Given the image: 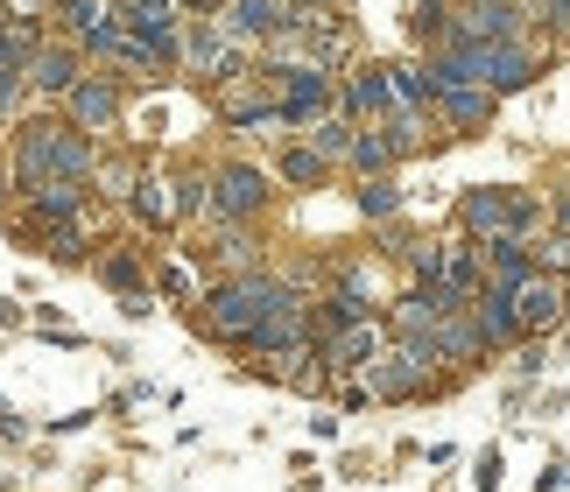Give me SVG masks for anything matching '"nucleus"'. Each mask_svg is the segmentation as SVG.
Returning a JSON list of instances; mask_svg holds the SVG:
<instances>
[{
  "label": "nucleus",
  "mask_w": 570,
  "mask_h": 492,
  "mask_svg": "<svg viewBox=\"0 0 570 492\" xmlns=\"http://www.w3.org/2000/svg\"><path fill=\"white\" fill-rule=\"evenodd\" d=\"M289 303H303L289 282H268V275H239V282H218L212 296H205V324H212V338H226V345H247L268 317H282Z\"/></svg>",
  "instance_id": "f257e3e1"
},
{
  "label": "nucleus",
  "mask_w": 570,
  "mask_h": 492,
  "mask_svg": "<svg viewBox=\"0 0 570 492\" xmlns=\"http://www.w3.org/2000/svg\"><path fill=\"white\" fill-rule=\"evenodd\" d=\"M14 169H21V184L29 176H78L85 184L99 169V155L85 141V127H71V120H29L14 141Z\"/></svg>",
  "instance_id": "f03ea898"
},
{
  "label": "nucleus",
  "mask_w": 570,
  "mask_h": 492,
  "mask_svg": "<svg viewBox=\"0 0 570 492\" xmlns=\"http://www.w3.org/2000/svg\"><path fill=\"white\" fill-rule=\"evenodd\" d=\"M465 226L472 233H487V239H521L535 226V205L529 197H508V190H465Z\"/></svg>",
  "instance_id": "7ed1b4c3"
},
{
  "label": "nucleus",
  "mask_w": 570,
  "mask_h": 492,
  "mask_svg": "<svg viewBox=\"0 0 570 492\" xmlns=\"http://www.w3.org/2000/svg\"><path fill=\"white\" fill-rule=\"evenodd\" d=\"M282 127H317L338 106V85L324 78V63H303V71H282Z\"/></svg>",
  "instance_id": "20e7f679"
},
{
  "label": "nucleus",
  "mask_w": 570,
  "mask_h": 492,
  "mask_svg": "<svg viewBox=\"0 0 570 492\" xmlns=\"http://www.w3.org/2000/svg\"><path fill=\"white\" fill-rule=\"evenodd\" d=\"M212 205H218V218H233V226H247V218L268 205V176H261L254 163H226L212 176Z\"/></svg>",
  "instance_id": "39448f33"
},
{
  "label": "nucleus",
  "mask_w": 570,
  "mask_h": 492,
  "mask_svg": "<svg viewBox=\"0 0 570 492\" xmlns=\"http://www.w3.org/2000/svg\"><path fill=\"white\" fill-rule=\"evenodd\" d=\"M21 197H29V218H42V226H78L92 190H85L78 176H29Z\"/></svg>",
  "instance_id": "423d86ee"
},
{
  "label": "nucleus",
  "mask_w": 570,
  "mask_h": 492,
  "mask_svg": "<svg viewBox=\"0 0 570 492\" xmlns=\"http://www.w3.org/2000/svg\"><path fill=\"white\" fill-rule=\"evenodd\" d=\"M184 63L197 78H212V85L239 78V50H233V36L218 29V21H190V29H184Z\"/></svg>",
  "instance_id": "0eeeda50"
},
{
  "label": "nucleus",
  "mask_w": 570,
  "mask_h": 492,
  "mask_svg": "<svg viewBox=\"0 0 570 492\" xmlns=\"http://www.w3.org/2000/svg\"><path fill=\"white\" fill-rule=\"evenodd\" d=\"M218 29H226L233 42H268V36L289 29V0H226Z\"/></svg>",
  "instance_id": "6e6552de"
},
{
  "label": "nucleus",
  "mask_w": 570,
  "mask_h": 492,
  "mask_svg": "<svg viewBox=\"0 0 570 492\" xmlns=\"http://www.w3.org/2000/svg\"><path fill=\"white\" fill-rule=\"evenodd\" d=\"M338 106H345V120H366V114L402 106V99H394V71H387V63H366V71H353V78H345V92H338Z\"/></svg>",
  "instance_id": "1a4fd4ad"
},
{
  "label": "nucleus",
  "mask_w": 570,
  "mask_h": 492,
  "mask_svg": "<svg viewBox=\"0 0 570 492\" xmlns=\"http://www.w3.org/2000/svg\"><path fill=\"white\" fill-rule=\"evenodd\" d=\"M29 85H36V92L71 99V85H85V57L71 50V42H42L36 63H29Z\"/></svg>",
  "instance_id": "9d476101"
},
{
  "label": "nucleus",
  "mask_w": 570,
  "mask_h": 492,
  "mask_svg": "<svg viewBox=\"0 0 570 492\" xmlns=\"http://www.w3.org/2000/svg\"><path fill=\"white\" fill-rule=\"evenodd\" d=\"M535 78V63L521 42H479V85H493V92H521V85Z\"/></svg>",
  "instance_id": "9b49d317"
},
{
  "label": "nucleus",
  "mask_w": 570,
  "mask_h": 492,
  "mask_svg": "<svg viewBox=\"0 0 570 492\" xmlns=\"http://www.w3.org/2000/svg\"><path fill=\"white\" fill-rule=\"evenodd\" d=\"M514 29H521V8L514 0H479V8H465L458 14V42H514Z\"/></svg>",
  "instance_id": "f8f14e48"
},
{
  "label": "nucleus",
  "mask_w": 570,
  "mask_h": 492,
  "mask_svg": "<svg viewBox=\"0 0 570 492\" xmlns=\"http://www.w3.org/2000/svg\"><path fill=\"white\" fill-rule=\"evenodd\" d=\"M71 127H85V134H106L120 120V85H106V78H85V85H71Z\"/></svg>",
  "instance_id": "ddd939ff"
},
{
  "label": "nucleus",
  "mask_w": 570,
  "mask_h": 492,
  "mask_svg": "<svg viewBox=\"0 0 570 492\" xmlns=\"http://www.w3.org/2000/svg\"><path fill=\"white\" fill-rule=\"evenodd\" d=\"M514 317H521V331H550L563 317V282L557 275H529L514 288Z\"/></svg>",
  "instance_id": "4468645a"
},
{
  "label": "nucleus",
  "mask_w": 570,
  "mask_h": 492,
  "mask_svg": "<svg viewBox=\"0 0 570 492\" xmlns=\"http://www.w3.org/2000/svg\"><path fill=\"white\" fill-rule=\"evenodd\" d=\"M353 324H366V296H353V288H338V296H324V303L311 309V338H317V345L345 338Z\"/></svg>",
  "instance_id": "2eb2a0df"
},
{
  "label": "nucleus",
  "mask_w": 570,
  "mask_h": 492,
  "mask_svg": "<svg viewBox=\"0 0 570 492\" xmlns=\"http://www.w3.org/2000/svg\"><path fill=\"white\" fill-rule=\"evenodd\" d=\"M436 106H444L451 127H479V120L493 114V85H444V92H436Z\"/></svg>",
  "instance_id": "dca6fc26"
},
{
  "label": "nucleus",
  "mask_w": 570,
  "mask_h": 492,
  "mask_svg": "<svg viewBox=\"0 0 570 492\" xmlns=\"http://www.w3.org/2000/svg\"><path fill=\"white\" fill-rule=\"evenodd\" d=\"M472 324H479V338H487V345H508L514 331H521V317H514V296H500V288H487V296L472 303Z\"/></svg>",
  "instance_id": "f3484780"
},
{
  "label": "nucleus",
  "mask_w": 570,
  "mask_h": 492,
  "mask_svg": "<svg viewBox=\"0 0 570 492\" xmlns=\"http://www.w3.org/2000/svg\"><path fill=\"white\" fill-rule=\"evenodd\" d=\"M36 50H42L36 29H21V21H0V78H29Z\"/></svg>",
  "instance_id": "a211bd4d"
},
{
  "label": "nucleus",
  "mask_w": 570,
  "mask_h": 492,
  "mask_svg": "<svg viewBox=\"0 0 570 492\" xmlns=\"http://www.w3.org/2000/svg\"><path fill=\"white\" fill-rule=\"evenodd\" d=\"M324 352H332V366H374V360H381V324L366 317V324L345 331V338H332Z\"/></svg>",
  "instance_id": "6ab92c4d"
},
{
  "label": "nucleus",
  "mask_w": 570,
  "mask_h": 492,
  "mask_svg": "<svg viewBox=\"0 0 570 492\" xmlns=\"http://www.w3.org/2000/svg\"><path fill=\"white\" fill-rule=\"evenodd\" d=\"M99 282L114 288L120 303H135V296H148V275H141V260H135V254H106V260H99Z\"/></svg>",
  "instance_id": "aec40b11"
},
{
  "label": "nucleus",
  "mask_w": 570,
  "mask_h": 492,
  "mask_svg": "<svg viewBox=\"0 0 570 492\" xmlns=\"http://www.w3.org/2000/svg\"><path fill=\"white\" fill-rule=\"evenodd\" d=\"M394 155H402V148H394V134H387V127H366L360 141H353V169H360V176H387Z\"/></svg>",
  "instance_id": "412c9836"
},
{
  "label": "nucleus",
  "mask_w": 570,
  "mask_h": 492,
  "mask_svg": "<svg viewBox=\"0 0 570 492\" xmlns=\"http://www.w3.org/2000/svg\"><path fill=\"white\" fill-rule=\"evenodd\" d=\"M169 184H156V176H148V184H135V218H148V226H177V197H163Z\"/></svg>",
  "instance_id": "4be33fe9"
},
{
  "label": "nucleus",
  "mask_w": 570,
  "mask_h": 492,
  "mask_svg": "<svg viewBox=\"0 0 570 492\" xmlns=\"http://www.w3.org/2000/svg\"><path fill=\"white\" fill-rule=\"evenodd\" d=\"M360 211L366 218H394L402 211V184H394V176H360Z\"/></svg>",
  "instance_id": "5701e85b"
},
{
  "label": "nucleus",
  "mask_w": 570,
  "mask_h": 492,
  "mask_svg": "<svg viewBox=\"0 0 570 492\" xmlns=\"http://www.w3.org/2000/svg\"><path fill=\"white\" fill-rule=\"evenodd\" d=\"M451 29H458V21L444 14V0H415V8H409V36L415 42H444Z\"/></svg>",
  "instance_id": "b1692460"
},
{
  "label": "nucleus",
  "mask_w": 570,
  "mask_h": 492,
  "mask_svg": "<svg viewBox=\"0 0 570 492\" xmlns=\"http://www.w3.org/2000/svg\"><path fill=\"white\" fill-rule=\"evenodd\" d=\"M353 141H360V127H353V120H332V114H324V120L311 127V148L324 155V163H332V155H353Z\"/></svg>",
  "instance_id": "393cba45"
},
{
  "label": "nucleus",
  "mask_w": 570,
  "mask_h": 492,
  "mask_svg": "<svg viewBox=\"0 0 570 492\" xmlns=\"http://www.w3.org/2000/svg\"><path fill=\"white\" fill-rule=\"evenodd\" d=\"M282 184H296V190L324 184V155L317 148H289V155H282Z\"/></svg>",
  "instance_id": "a878e982"
},
{
  "label": "nucleus",
  "mask_w": 570,
  "mask_h": 492,
  "mask_svg": "<svg viewBox=\"0 0 570 492\" xmlns=\"http://www.w3.org/2000/svg\"><path fill=\"white\" fill-rule=\"evenodd\" d=\"M57 14H63V29H71V36H85V29H99L114 8H106V0H57Z\"/></svg>",
  "instance_id": "bb28decb"
},
{
  "label": "nucleus",
  "mask_w": 570,
  "mask_h": 492,
  "mask_svg": "<svg viewBox=\"0 0 570 492\" xmlns=\"http://www.w3.org/2000/svg\"><path fill=\"white\" fill-rule=\"evenodd\" d=\"M472 282H479V260H472V246H444V288H458V296H465Z\"/></svg>",
  "instance_id": "cd10ccee"
},
{
  "label": "nucleus",
  "mask_w": 570,
  "mask_h": 492,
  "mask_svg": "<svg viewBox=\"0 0 570 492\" xmlns=\"http://www.w3.org/2000/svg\"><path fill=\"white\" fill-rule=\"evenodd\" d=\"M542 267H570V233H557V239H542Z\"/></svg>",
  "instance_id": "c85d7f7f"
},
{
  "label": "nucleus",
  "mask_w": 570,
  "mask_h": 492,
  "mask_svg": "<svg viewBox=\"0 0 570 492\" xmlns=\"http://www.w3.org/2000/svg\"><path fill=\"white\" fill-rule=\"evenodd\" d=\"M557 485H570V464H550V472L535 479V492H557Z\"/></svg>",
  "instance_id": "c756f323"
},
{
  "label": "nucleus",
  "mask_w": 570,
  "mask_h": 492,
  "mask_svg": "<svg viewBox=\"0 0 570 492\" xmlns=\"http://www.w3.org/2000/svg\"><path fill=\"white\" fill-rule=\"evenodd\" d=\"M14 99H21V78H0V114H8Z\"/></svg>",
  "instance_id": "7c9ffc66"
},
{
  "label": "nucleus",
  "mask_w": 570,
  "mask_h": 492,
  "mask_svg": "<svg viewBox=\"0 0 570 492\" xmlns=\"http://www.w3.org/2000/svg\"><path fill=\"white\" fill-rule=\"evenodd\" d=\"M177 8H197V14H226V0H177Z\"/></svg>",
  "instance_id": "2f4dec72"
},
{
  "label": "nucleus",
  "mask_w": 570,
  "mask_h": 492,
  "mask_svg": "<svg viewBox=\"0 0 570 492\" xmlns=\"http://www.w3.org/2000/svg\"><path fill=\"white\" fill-rule=\"evenodd\" d=\"M0 197H8V176H0Z\"/></svg>",
  "instance_id": "473e14b6"
},
{
  "label": "nucleus",
  "mask_w": 570,
  "mask_h": 492,
  "mask_svg": "<svg viewBox=\"0 0 570 492\" xmlns=\"http://www.w3.org/2000/svg\"><path fill=\"white\" fill-rule=\"evenodd\" d=\"M114 8H127V0H114Z\"/></svg>",
  "instance_id": "72a5a7b5"
},
{
  "label": "nucleus",
  "mask_w": 570,
  "mask_h": 492,
  "mask_svg": "<svg viewBox=\"0 0 570 492\" xmlns=\"http://www.w3.org/2000/svg\"><path fill=\"white\" fill-rule=\"evenodd\" d=\"M563 197H570V184H563Z\"/></svg>",
  "instance_id": "f704fd0d"
}]
</instances>
